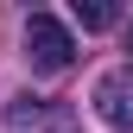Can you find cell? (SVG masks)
Segmentation results:
<instances>
[{
	"mask_svg": "<svg viewBox=\"0 0 133 133\" xmlns=\"http://www.w3.org/2000/svg\"><path fill=\"white\" fill-rule=\"evenodd\" d=\"M127 51H133V32H127Z\"/></svg>",
	"mask_w": 133,
	"mask_h": 133,
	"instance_id": "obj_5",
	"label": "cell"
},
{
	"mask_svg": "<svg viewBox=\"0 0 133 133\" xmlns=\"http://www.w3.org/2000/svg\"><path fill=\"white\" fill-rule=\"evenodd\" d=\"M25 63H32L38 76L70 70V63H76V38H70V25L51 19V13H32V19H25Z\"/></svg>",
	"mask_w": 133,
	"mask_h": 133,
	"instance_id": "obj_1",
	"label": "cell"
},
{
	"mask_svg": "<svg viewBox=\"0 0 133 133\" xmlns=\"http://www.w3.org/2000/svg\"><path fill=\"white\" fill-rule=\"evenodd\" d=\"M6 127H13V133H63V127H70V108H57V102H32V95H19V102L6 108Z\"/></svg>",
	"mask_w": 133,
	"mask_h": 133,
	"instance_id": "obj_3",
	"label": "cell"
},
{
	"mask_svg": "<svg viewBox=\"0 0 133 133\" xmlns=\"http://www.w3.org/2000/svg\"><path fill=\"white\" fill-rule=\"evenodd\" d=\"M95 114L114 133H133V63H121V70H108L95 82Z\"/></svg>",
	"mask_w": 133,
	"mask_h": 133,
	"instance_id": "obj_2",
	"label": "cell"
},
{
	"mask_svg": "<svg viewBox=\"0 0 133 133\" xmlns=\"http://www.w3.org/2000/svg\"><path fill=\"white\" fill-rule=\"evenodd\" d=\"M70 13H76V25H82V32H108L114 19H121V6H114V0H76Z\"/></svg>",
	"mask_w": 133,
	"mask_h": 133,
	"instance_id": "obj_4",
	"label": "cell"
}]
</instances>
